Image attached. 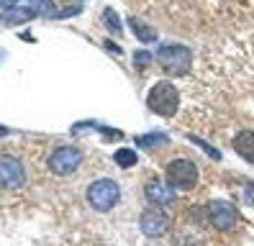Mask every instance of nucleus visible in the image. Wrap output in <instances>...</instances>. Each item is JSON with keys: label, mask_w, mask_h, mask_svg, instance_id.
I'll list each match as a JSON object with an SVG mask.
<instances>
[{"label": "nucleus", "mask_w": 254, "mask_h": 246, "mask_svg": "<svg viewBox=\"0 0 254 246\" xmlns=\"http://www.w3.org/2000/svg\"><path fill=\"white\" fill-rule=\"evenodd\" d=\"M190 138H192V141H195L198 146H203V149L208 151V157H211V159H221V151H216V149H211V146H208L205 141H200V138H198V136H190Z\"/></svg>", "instance_id": "obj_18"}, {"label": "nucleus", "mask_w": 254, "mask_h": 246, "mask_svg": "<svg viewBox=\"0 0 254 246\" xmlns=\"http://www.w3.org/2000/svg\"><path fill=\"white\" fill-rule=\"evenodd\" d=\"M128 23H131V31L139 36V41H144V44L157 41V31H154V28H149L144 21H139V18H128Z\"/></svg>", "instance_id": "obj_12"}, {"label": "nucleus", "mask_w": 254, "mask_h": 246, "mask_svg": "<svg viewBox=\"0 0 254 246\" xmlns=\"http://www.w3.org/2000/svg\"><path fill=\"white\" fill-rule=\"evenodd\" d=\"M167 182L175 190H190L198 182V167L190 159H175L167 164Z\"/></svg>", "instance_id": "obj_4"}, {"label": "nucleus", "mask_w": 254, "mask_h": 246, "mask_svg": "<svg viewBox=\"0 0 254 246\" xmlns=\"http://www.w3.org/2000/svg\"><path fill=\"white\" fill-rule=\"evenodd\" d=\"M167 228H170V218H167V215H164L159 208H146V210L141 213V231H144L146 236L157 239V236H162Z\"/></svg>", "instance_id": "obj_8"}, {"label": "nucleus", "mask_w": 254, "mask_h": 246, "mask_svg": "<svg viewBox=\"0 0 254 246\" xmlns=\"http://www.w3.org/2000/svg\"><path fill=\"white\" fill-rule=\"evenodd\" d=\"M149 108H152L154 113L159 116H175L177 108H180V92H177V87L172 82H157L152 90H149V98H146Z\"/></svg>", "instance_id": "obj_1"}, {"label": "nucleus", "mask_w": 254, "mask_h": 246, "mask_svg": "<svg viewBox=\"0 0 254 246\" xmlns=\"http://www.w3.org/2000/svg\"><path fill=\"white\" fill-rule=\"evenodd\" d=\"M34 13H36L34 8H8V13H5L0 21H3L5 26H21V23H28V21H31Z\"/></svg>", "instance_id": "obj_11"}, {"label": "nucleus", "mask_w": 254, "mask_h": 246, "mask_svg": "<svg viewBox=\"0 0 254 246\" xmlns=\"http://www.w3.org/2000/svg\"><path fill=\"white\" fill-rule=\"evenodd\" d=\"M80 162H82V154H80L77 146H62L49 157V169L59 177H67L80 167Z\"/></svg>", "instance_id": "obj_6"}, {"label": "nucleus", "mask_w": 254, "mask_h": 246, "mask_svg": "<svg viewBox=\"0 0 254 246\" xmlns=\"http://www.w3.org/2000/svg\"><path fill=\"white\" fill-rule=\"evenodd\" d=\"M103 23H106V28H108V31H113V34L121 36L124 26H121V21H118V13H116L113 8H106V10H103Z\"/></svg>", "instance_id": "obj_14"}, {"label": "nucleus", "mask_w": 254, "mask_h": 246, "mask_svg": "<svg viewBox=\"0 0 254 246\" xmlns=\"http://www.w3.org/2000/svg\"><path fill=\"white\" fill-rule=\"evenodd\" d=\"M244 200H247V205L254 208V182H247V187H244Z\"/></svg>", "instance_id": "obj_19"}, {"label": "nucleus", "mask_w": 254, "mask_h": 246, "mask_svg": "<svg viewBox=\"0 0 254 246\" xmlns=\"http://www.w3.org/2000/svg\"><path fill=\"white\" fill-rule=\"evenodd\" d=\"M152 54H149V52H136V54H133V62H136V67H146V64H152Z\"/></svg>", "instance_id": "obj_17"}, {"label": "nucleus", "mask_w": 254, "mask_h": 246, "mask_svg": "<svg viewBox=\"0 0 254 246\" xmlns=\"http://www.w3.org/2000/svg\"><path fill=\"white\" fill-rule=\"evenodd\" d=\"M118 200H121V187H118V182H113V180H95L90 187H87V203L100 213L116 208Z\"/></svg>", "instance_id": "obj_2"}, {"label": "nucleus", "mask_w": 254, "mask_h": 246, "mask_svg": "<svg viewBox=\"0 0 254 246\" xmlns=\"http://www.w3.org/2000/svg\"><path fill=\"white\" fill-rule=\"evenodd\" d=\"M34 10L39 13V15H44V18H57V8H54V3L52 0H36L34 3Z\"/></svg>", "instance_id": "obj_16"}, {"label": "nucleus", "mask_w": 254, "mask_h": 246, "mask_svg": "<svg viewBox=\"0 0 254 246\" xmlns=\"http://www.w3.org/2000/svg\"><path fill=\"white\" fill-rule=\"evenodd\" d=\"M18 0H0V8H13Z\"/></svg>", "instance_id": "obj_20"}, {"label": "nucleus", "mask_w": 254, "mask_h": 246, "mask_svg": "<svg viewBox=\"0 0 254 246\" xmlns=\"http://www.w3.org/2000/svg\"><path fill=\"white\" fill-rule=\"evenodd\" d=\"M113 159H116L118 167H133V164H136V151H133V149H118L113 154Z\"/></svg>", "instance_id": "obj_15"}, {"label": "nucleus", "mask_w": 254, "mask_h": 246, "mask_svg": "<svg viewBox=\"0 0 254 246\" xmlns=\"http://www.w3.org/2000/svg\"><path fill=\"white\" fill-rule=\"evenodd\" d=\"M157 59L159 64L172 72V74H185L190 69V62H192V54L188 46H180V44H167V46H159L157 52Z\"/></svg>", "instance_id": "obj_3"}, {"label": "nucleus", "mask_w": 254, "mask_h": 246, "mask_svg": "<svg viewBox=\"0 0 254 246\" xmlns=\"http://www.w3.org/2000/svg\"><path fill=\"white\" fill-rule=\"evenodd\" d=\"M136 144L141 149H154V146H164L170 144V138L164 133H146V136H136Z\"/></svg>", "instance_id": "obj_13"}, {"label": "nucleus", "mask_w": 254, "mask_h": 246, "mask_svg": "<svg viewBox=\"0 0 254 246\" xmlns=\"http://www.w3.org/2000/svg\"><path fill=\"white\" fill-rule=\"evenodd\" d=\"M26 184V167L16 157H0V187L21 190Z\"/></svg>", "instance_id": "obj_5"}, {"label": "nucleus", "mask_w": 254, "mask_h": 246, "mask_svg": "<svg viewBox=\"0 0 254 246\" xmlns=\"http://www.w3.org/2000/svg\"><path fill=\"white\" fill-rule=\"evenodd\" d=\"M8 133H10L8 128H3V126H0V136H8Z\"/></svg>", "instance_id": "obj_21"}, {"label": "nucleus", "mask_w": 254, "mask_h": 246, "mask_svg": "<svg viewBox=\"0 0 254 246\" xmlns=\"http://www.w3.org/2000/svg\"><path fill=\"white\" fill-rule=\"evenodd\" d=\"M234 149L242 159H247L249 164H254V133L252 131H242L234 138Z\"/></svg>", "instance_id": "obj_10"}, {"label": "nucleus", "mask_w": 254, "mask_h": 246, "mask_svg": "<svg viewBox=\"0 0 254 246\" xmlns=\"http://www.w3.org/2000/svg\"><path fill=\"white\" fill-rule=\"evenodd\" d=\"M144 192H146V197H149V203H152V205H172L175 203V187H172V184L159 182V180L146 182Z\"/></svg>", "instance_id": "obj_9"}, {"label": "nucleus", "mask_w": 254, "mask_h": 246, "mask_svg": "<svg viewBox=\"0 0 254 246\" xmlns=\"http://www.w3.org/2000/svg\"><path fill=\"white\" fill-rule=\"evenodd\" d=\"M205 213H208V221H211V226L218 228V231L234 228L236 221H239L236 208H234L231 203H223V200H213V203H208Z\"/></svg>", "instance_id": "obj_7"}]
</instances>
